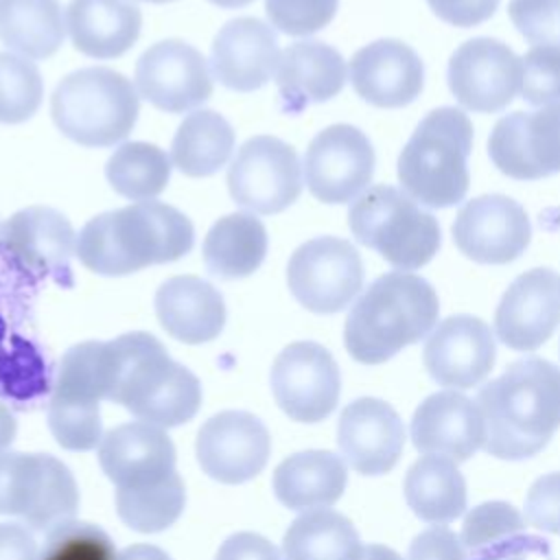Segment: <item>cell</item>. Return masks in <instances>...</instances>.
I'll list each match as a JSON object with an SVG mask.
<instances>
[{"instance_id":"4dcf8cb0","label":"cell","mask_w":560,"mask_h":560,"mask_svg":"<svg viewBox=\"0 0 560 560\" xmlns=\"http://www.w3.org/2000/svg\"><path fill=\"white\" fill-rule=\"evenodd\" d=\"M348 483V470L330 451H300L282 459L273 470V494L289 510H322L339 501Z\"/></svg>"},{"instance_id":"7a4b0ae2","label":"cell","mask_w":560,"mask_h":560,"mask_svg":"<svg viewBox=\"0 0 560 560\" xmlns=\"http://www.w3.org/2000/svg\"><path fill=\"white\" fill-rule=\"evenodd\" d=\"M190 219L162 201H136L90 219L77 236V258L98 276H129L179 260L192 249Z\"/></svg>"},{"instance_id":"d6986e66","label":"cell","mask_w":560,"mask_h":560,"mask_svg":"<svg viewBox=\"0 0 560 560\" xmlns=\"http://www.w3.org/2000/svg\"><path fill=\"white\" fill-rule=\"evenodd\" d=\"M560 326V280L549 267H534L512 280L494 311L503 346L518 352L540 348Z\"/></svg>"},{"instance_id":"ac0fdd59","label":"cell","mask_w":560,"mask_h":560,"mask_svg":"<svg viewBox=\"0 0 560 560\" xmlns=\"http://www.w3.org/2000/svg\"><path fill=\"white\" fill-rule=\"evenodd\" d=\"M195 453L208 477L234 486L254 479L265 468L271 438L254 413L228 409L201 424Z\"/></svg>"},{"instance_id":"2e32d148","label":"cell","mask_w":560,"mask_h":560,"mask_svg":"<svg viewBox=\"0 0 560 560\" xmlns=\"http://www.w3.org/2000/svg\"><path fill=\"white\" fill-rule=\"evenodd\" d=\"M488 155L503 175L521 182L560 173V103L499 118L488 138Z\"/></svg>"},{"instance_id":"f546056e","label":"cell","mask_w":560,"mask_h":560,"mask_svg":"<svg viewBox=\"0 0 560 560\" xmlns=\"http://www.w3.org/2000/svg\"><path fill=\"white\" fill-rule=\"evenodd\" d=\"M142 13L131 0H70L66 28L72 46L94 59L125 55L138 39Z\"/></svg>"},{"instance_id":"44dd1931","label":"cell","mask_w":560,"mask_h":560,"mask_svg":"<svg viewBox=\"0 0 560 560\" xmlns=\"http://www.w3.org/2000/svg\"><path fill=\"white\" fill-rule=\"evenodd\" d=\"M337 444L343 459L361 475L389 472L405 448V424L398 411L372 396L343 407L337 424Z\"/></svg>"},{"instance_id":"9a60e30c","label":"cell","mask_w":560,"mask_h":560,"mask_svg":"<svg viewBox=\"0 0 560 560\" xmlns=\"http://www.w3.org/2000/svg\"><path fill=\"white\" fill-rule=\"evenodd\" d=\"M457 249L479 265H508L532 241L525 208L508 195L490 192L466 201L453 221Z\"/></svg>"},{"instance_id":"d6a6232c","label":"cell","mask_w":560,"mask_h":560,"mask_svg":"<svg viewBox=\"0 0 560 560\" xmlns=\"http://www.w3.org/2000/svg\"><path fill=\"white\" fill-rule=\"evenodd\" d=\"M203 265L221 280L252 276L267 254V230L249 212L221 217L203 238Z\"/></svg>"},{"instance_id":"ee69618b","label":"cell","mask_w":560,"mask_h":560,"mask_svg":"<svg viewBox=\"0 0 560 560\" xmlns=\"http://www.w3.org/2000/svg\"><path fill=\"white\" fill-rule=\"evenodd\" d=\"M525 518L536 529L560 536V472H547L529 486Z\"/></svg>"},{"instance_id":"8d00e7d4","label":"cell","mask_w":560,"mask_h":560,"mask_svg":"<svg viewBox=\"0 0 560 560\" xmlns=\"http://www.w3.org/2000/svg\"><path fill=\"white\" fill-rule=\"evenodd\" d=\"M105 177L114 192L131 201H151L171 179V158L151 142H125L105 164Z\"/></svg>"},{"instance_id":"f1b7e54d","label":"cell","mask_w":560,"mask_h":560,"mask_svg":"<svg viewBox=\"0 0 560 560\" xmlns=\"http://www.w3.org/2000/svg\"><path fill=\"white\" fill-rule=\"evenodd\" d=\"M155 315L173 339L195 346L219 337L225 302L210 282L197 276H173L155 291Z\"/></svg>"},{"instance_id":"8992f818","label":"cell","mask_w":560,"mask_h":560,"mask_svg":"<svg viewBox=\"0 0 560 560\" xmlns=\"http://www.w3.org/2000/svg\"><path fill=\"white\" fill-rule=\"evenodd\" d=\"M138 114L136 85L105 66L70 72L50 96L52 122L66 138L83 147H112L125 140Z\"/></svg>"},{"instance_id":"60d3db41","label":"cell","mask_w":560,"mask_h":560,"mask_svg":"<svg viewBox=\"0 0 560 560\" xmlns=\"http://www.w3.org/2000/svg\"><path fill=\"white\" fill-rule=\"evenodd\" d=\"M521 96L536 107L560 103L558 46H534L521 57Z\"/></svg>"},{"instance_id":"b9f144b4","label":"cell","mask_w":560,"mask_h":560,"mask_svg":"<svg viewBox=\"0 0 560 560\" xmlns=\"http://www.w3.org/2000/svg\"><path fill=\"white\" fill-rule=\"evenodd\" d=\"M339 0H265V11L278 31L300 37L322 31L335 18Z\"/></svg>"},{"instance_id":"83f0119b","label":"cell","mask_w":560,"mask_h":560,"mask_svg":"<svg viewBox=\"0 0 560 560\" xmlns=\"http://www.w3.org/2000/svg\"><path fill=\"white\" fill-rule=\"evenodd\" d=\"M459 542L466 560H527L529 556L551 560L549 540L529 534L523 514L508 501L475 505L464 518Z\"/></svg>"},{"instance_id":"db71d44e","label":"cell","mask_w":560,"mask_h":560,"mask_svg":"<svg viewBox=\"0 0 560 560\" xmlns=\"http://www.w3.org/2000/svg\"><path fill=\"white\" fill-rule=\"evenodd\" d=\"M142 2H155V4H162V2H171V0H142Z\"/></svg>"},{"instance_id":"e575fe53","label":"cell","mask_w":560,"mask_h":560,"mask_svg":"<svg viewBox=\"0 0 560 560\" xmlns=\"http://www.w3.org/2000/svg\"><path fill=\"white\" fill-rule=\"evenodd\" d=\"M234 149L232 125L212 109H195L175 131L171 162L188 177L214 175Z\"/></svg>"},{"instance_id":"52a82bcc","label":"cell","mask_w":560,"mask_h":560,"mask_svg":"<svg viewBox=\"0 0 560 560\" xmlns=\"http://www.w3.org/2000/svg\"><path fill=\"white\" fill-rule=\"evenodd\" d=\"M348 225L361 245L378 252L398 271L424 267L442 245L438 219L389 184L359 195L348 210Z\"/></svg>"},{"instance_id":"4fadbf2b","label":"cell","mask_w":560,"mask_h":560,"mask_svg":"<svg viewBox=\"0 0 560 560\" xmlns=\"http://www.w3.org/2000/svg\"><path fill=\"white\" fill-rule=\"evenodd\" d=\"M374 164L370 138L354 125L337 122L308 142L304 153L306 186L324 203H348L368 188Z\"/></svg>"},{"instance_id":"30bf717a","label":"cell","mask_w":560,"mask_h":560,"mask_svg":"<svg viewBox=\"0 0 560 560\" xmlns=\"http://www.w3.org/2000/svg\"><path fill=\"white\" fill-rule=\"evenodd\" d=\"M287 284L306 311L332 315L359 295L363 287V262L350 241L317 236L291 254Z\"/></svg>"},{"instance_id":"c3c4849f","label":"cell","mask_w":560,"mask_h":560,"mask_svg":"<svg viewBox=\"0 0 560 560\" xmlns=\"http://www.w3.org/2000/svg\"><path fill=\"white\" fill-rule=\"evenodd\" d=\"M39 545L22 523H0V560H37Z\"/></svg>"},{"instance_id":"f35d334b","label":"cell","mask_w":560,"mask_h":560,"mask_svg":"<svg viewBox=\"0 0 560 560\" xmlns=\"http://www.w3.org/2000/svg\"><path fill=\"white\" fill-rule=\"evenodd\" d=\"M44 96V81L33 61L13 52H0V122L28 120Z\"/></svg>"},{"instance_id":"3957f363","label":"cell","mask_w":560,"mask_h":560,"mask_svg":"<svg viewBox=\"0 0 560 560\" xmlns=\"http://www.w3.org/2000/svg\"><path fill=\"white\" fill-rule=\"evenodd\" d=\"M438 315L440 300L429 280L411 271H387L352 304L343 326L346 350L363 365L385 363L424 339Z\"/></svg>"},{"instance_id":"cb8c5ba5","label":"cell","mask_w":560,"mask_h":560,"mask_svg":"<svg viewBox=\"0 0 560 560\" xmlns=\"http://www.w3.org/2000/svg\"><path fill=\"white\" fill-rule=\"evenodd\" d=\"M2 252L26 273L61 278L70 271L77 236L70 221L48 206L18 210L0 230Z\"/></svg>"},{"instance_id":"836d02e7","label":"cell","mask_w":560,"mask_h":560,"mask_svg":"<svg viewBox=\"0 0 560 560\" xmlns=\"http://www.w3.org/2000/svg\"><path fill=\"white\" fill-rule=\"evenodd\" d=\"M59 0H0V42L26 59H46L63 44Z\"/></svg>"},{"instance_id":"e0dca14e","label":"cell","mask_w":560,"mask_h":560,"mask_svg":"<svg viewBox=\"0 0 560 560\" xmlns=\"http://www.w3.org/2000/svg\"><path fill=\"white\" fill-rule=\"evenodd\" d=\"M136 90L153 107L182 114L212 96V77L197 48L182 39H164L140 55Z\"/></svg>"},{"instance_id":"9c48e42d","label":"cell","mask_w":560,"mask_h":560,"mask_svg":"<svg viewBox=\"0 0 560 560\" xmlns=\"http://www.w3.org/2000/svg\"><path fill=\"white\" fill-rule=\"evenodd\" d=\"M77 510L79 488L63 462L46 453H0V514L50 532Z\"/></svg>"},{"instance_id":"8fae6325","label":"cell","mask_w":560,"mask_h":560,"mask_svg":"<svg viewBox=\"0 0 560 560\" xmlns=\"http://www.w3.org/2000/svg\"><path fill=\"white\" fill-rule=\"evenodd\" d=\"M230 197L256 212L278 214L302 192V166L291 144L273 136L249 138L228 168Z\"/></svg>"},{"instance_id":"681fc988","label":"cell","mask_w":560,"mask_h":560,"mask_svg":"<svg viewBox=\"0 0 560 560\" xmlns=\"http://www.w3.org/2000/svg\"><path fill=\"white\" fill-rule=\"evenodd\" d=\"M116 560H171L166 551H162L155 545H131L125 547Z\"/></svg>"},{"instance_id":"ab89813d","label":"cell","mask_w":560,"mask_h":560,"mask_svg":"<svg viewBox=\"0 0 560 560\" xmlns=\"http://www.w3.org/2000/svg\"><path fill=\"white\" fill-rule=\"evenodd\" d=\"M37 560H116V553L101 527L72 518L46 532Z\"/></svg>"},{"instance_id":"4316f807","label":"cell","mask_w":560,"mask_h":560,"mask_svg":"<svg viewBox=\"0 0 560 560\" xmlns=\"http://www.w3.org/2000/svg\"><path fill=\"white\" fill-rule=\"evenodd\" d=\"M276 83L282 109L300 114L304 107L330 101L343 90L346 61L337 48L317 39H302L280 52Z\"/></svg>"},{"instance_id":"bcb514c9","label":"cell","mask_w":560,"mask_h":560,"mask_svg":"<svg viewBox=\"0 0 560 560\" xmlns=\"http://www.w3.org/2000/svg\"><path fill=\"white\" fill-rule=\"evenodd\" d=\"M501 0H427L433 13L446 24L470 28L494 15Z\"/></svg>"},{"instance_id":"f907efd6","label":"cell","mask_w":560,"mask_h":560,"mask_svg":"<svg viewBox=\"0 0 560 560\" xmlns=\"http://www.w3.org/2000/svg\"><path fill=\"white\" fill-rule=\"evenodd\" d=\"M15 431H18V424L13 413L4 405H0V453L7 446H11V442L15 440Z\"/></svg>"},{"instance_id":"ffe728a7","label":"cell","mask_w":560,"mask_h":560,"mask_svg":"<svg viewBox=\"0 0 560 560\" xmlns=\"http://www.w3.org/2000/svg\"><path fill=\"white\" fill-rule=\"evenodd\" d=\"M497 343L490 326L475 315H451L424 343L422 361L429 376L444 387L470 389L494 368Z\"/></svg>"},{"instance_id":"816d5d0a","label":"cell","mask_w":560,"mask_h":560,"mask_svg":"<svg viewBox=\"0 0 560 560\" xmlns=\"http://www.w3.org/2000/svg\"><path fill=\"white\" fill-rule=\"evenodd\" d=\"M361 560H402L392 547L385 545H363Z\"/></svg>"},{"instance_id":"1f68e13d","label":"cell","mask_w":560,"mask_h":560,"mask_svg":"<svg viewBox=\"0 0 560 560\" xmlns=\"http://www.w3.org/2000/svg\"><path fill=\"white\" fill-rule=\"evenodd\" d=\"M402 492L411 512L433 525H446L462 516L468 501L464 475L453 459L442 455L416 459L405 475Z\"/></svg>"},{"instance_id":"d4e9b609","label":"cell","mask_w":560,"mask_h":560,"mask_svg":"<svg viewBox=\"0 0 560 560\" xmlns=\"http://www.w3.org/2000/svg\"><path fill=\"white\" fill-rule=\"evenodd\" d=\"M409 433L420 453L446 455L455 464L470 459L486 442L477 402L453 389L427 396L413 411Z\"/></svg>"},{"instance_id":"5b68a950","label":"cell","mask_w":560,"mask_h":560,"mask_svg":"<svg viewBox=\"0 0 560 560\" xmlns=\"http://www.w3.org/2000/svg\"><path fill=\"white\" fill-rule=\"evenodd\" d=\"M472 131V122L462 109H431L398 155L402 190L427 208L457 206L470 186Z\"/></svg>"},{"instance_id":"ba28073f","label":"cell","mask_w":560,"mask_h":560,"mask_svg":"<svg viewBox=\"0 0 560 560\" xmlns=\"http://www.w3.org/2000/svg\"><path fill=\"white\" fill-rule=\"evenodd\" d=\"M114 378L112 341H83L59 361L48 405V427L61 448L92 451L103 440L98 405Z\"/></svg>"},{"instance_id":"7402d4cb","label":"cell","mask_w":560,"mask_h":560,"mask_svg":"<svg viewBox=\"0 0 560 560\" xmlns=\"http://www.w3.org/2000/svg\"><path fill=\"white\" fill-rule=\"evenodd\" d=\"M98 464L116 490L149 488L175 472V446L155 424L125 422L103 435Z\"/></svg>"},{"instance_id":"5bb4252c","label":"cell","mask_w":560,"mask_h":560,"mask_svg":"<svg viewBox=\"0 0 560 560\" xmlns=\"http://www.w3.org/2000/svg\"><path fill=\"white\" fill-rule=\"evenodd\" d=\"M446 81L464 109L497 114L514 101L521 83V57L501 39L472 37L451 55Z\"/></svg>"},{"instance_id":"f6af8a7d","label":"cell","mask_w":560,"mask_h":560,"mask_svg":"<svg viewBox=\"0 0 560 560\" xmlns=\"http://www.w3.org/2000/svg\"><path fill=\"white\" fill-rule=\"evenodd\" d=\"M407 560H466V553L459 536L444 525H433L411 540Z\"/></svg>"},{"instance_id":"603a6c76","label":"cell","mask_w":560,"mask_h":560,"mask_svg":"<svg viewBox=\"0 0 560 560\" xmlns=\"http://www.w3.org/2000/svg\"><path fill=\"white\" fill-rule=\"evenodd\" d=\"M350 83L374 107H405L424 88V63L409 44L389 37L376 39L352 55Z\"/></svg>"},{"instance_id":"7dc6e473","label":"cell","mask_w":560,"mask_h":560,"mask_svg":"<svg viewBox=\"0 0 560 560\" xmlns=\"http://www.w3.org/2000/svg\"><path fill=\"white\" fill-rule=\"evenodd\" d=\"M214 560H280V553L265 536L236 532L221 542Z\"/></svg>"},{"instance_id":"484cf974","label":"cell","mask_w":560,"mask_h":560,"mask_svg":"<svg viewBox=\"0 0 560 560\" xmlns=\"http://www.w3.org/2000/svg\"><path fill=\"white\" fill-rule=\"evenodd\" d=\"M276 31L258 18H236L219 28L210 48L214 79L236 92L262 88L278 68Z\"/></svg>"},{"instance_id":"f5cc1de1","label":"cell","mask_w":560,"mask_h":560,"mask_svg":"<svg viewBox=\"0 0 560 560\" xmlns=\"http://www.w3.org/2000/svg\"><path fill=\"white\" fill-rule=\"evenodd\" d=\"M210 2L221 7V9H238V7H245V4H249L254 0H210Z\"/></svg>"},{"instance_id":"7bdbcfd3","label":"cell","mask_w":560,"mask_h":560,"mask_svg":"<svg viewBox=\"0 0 560 560\" xmlns=\"http://www.w3.org/2000/svg\"><path fill=\"white\" fill-rule=\"evenodd\" d=\"M508 15L529 44L560 48V0H510Z\"/></svg>"},{"instance_id":"74e56055","label":"cell","mask_w":560,"mask_h":560,"mask_svg":"<svg viewBox=\"0 0 560 560\" xmlns=\"http://www.w3.org/2000/svg\"><path fill=\"white\" fill-rule=\"evenodd\" d=\"M186 490L177 470L149 488L116 490V510L125 525L142 534H155L171 527L184 512Z\"/></svg>"},{"instance_id":"7c38bea8","label":"cell","mask_w":560,"mask_h":560,"mask_svg":"<svg viewBox=\"0 0 560 560\" xmlns=\"http://www.w3.org/2000/svg\"><path fill=\"white\" fill-rule=\"evenodd\" d=\"M341 392V374L332 354L315 341H293L271 365V394L278 407L298 422L328 418Z\"/></svg>"},{"instance_id":"d590c367","label":"cell","mask_w":560,"mask_h":560,"mask_svg":"<svg viewBox=\"0 0 560 560\" xmlns=\"http://www.w3.org/2000/svg\"><path fill=\"white\" fill-rule=\"evenodd\" d=\"M284 560H361L363 545L350 518L335 510H308L282 538Z\"/></svg>"},{"instance_id":"277c9868","label":"cell","mask_w":560,"mask_h":560,"mask_svg":"<svg viewBox=\"0 0 560 560\" xmlns=\"http://www.w3.org/2000/svg\"><path fill=\"white\" fill-rule=\"evenodd\" d=\"M114 378L107 400L160 429L177 427L199 411V378L173 361L162 341L136 330L112 339Z\"/></svg>"},{"instance_id":"6da1fadb","label":"cell","mask_w":560,"mask_h":560,"mask_svg":"<svg viewBox=\"0 0 560 560\" xmlns=\"http://www.w3.org/2000/svg\"><path fill=\"white\" fill-rule=\"evenodd\" d=\"M488 455L521 462L540 453L560 429V368L542 357L512 361L475 398Z\"/></svg>"}]
</instances>
